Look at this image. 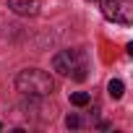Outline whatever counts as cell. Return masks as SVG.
I'll return each instance as SVG.
<instances>
[{"label":"cell","instance_id":"obj_1","mask_svg":"<svg viewBox=\"0 0 133 133\" xmlns=\"http://www.w3.org/2000/svg\"><path fill=\"white\" fill-rule=\"evenodd\" d=\"M16 89L29 97V99H44L55 91V81L47 71H39V68H26L16 76Z\"/></svg>","mask_w":133,"mask_h":133},{"label":"cell","instance_id":"obj_2","mask_svg":"<svg viewBox=\"0 0 133 133\" xmlns=\"http://www.w3.org/2000/svg\"><path fill=\"white\" fill-rule=\"evenodd\" d=\"M52 71L60 76H71L73 81H84L89 63H86V52L81 50H63L52 57Z\"/></svg>","mask_w":133,"mask_h":133},{"label":"cell","instance_id":"obj_3","mask_svg":"<svg viewBox=\"0 0 133 133\" xmlns=\"http://www.w3.org/2000/svg\"><path fill=\"white\" fill-rule=\"evenodd\" d=\"M99 3H102V13L107 21L123 24V26H128L133 21V3L130 0H99Z\"/></svg>","mask_w":133,"mask_h":133},{"label":"cell","instance_id":"obj_4","mask_svg":"<svg viewBox=\"0 0 133 133\" xmlns=\"http://www.w3.org/2000/svg\"><path fill=\"white\" fill-rule=\"evenodd\" d=\"M8 8L18 16H37L39 13V0H8Z\"/></svg>","mask_w":133,"mask_h":133},{"label":"cell","instance_id":"obj_5","mask_svg":"<svg viewBox=\"0 0 133 133\" xmlns=\"http://www.w3.org/2000/svg\"><path fill=\"white\" fill-rule=\"evenodd\" d=\"M123 91H125V84H123L120 78H112V81L107 84V94H110L112 99H120V97H123Z\"/></svg>","mask_w":133,"mask_h":133},{"label":"cell","instance_id":"obj_6","mask_svg":"<svg viewBox=\"0 0 133 133\" xmlns=\"http://www.w3.org/2000/svg\"><path fill=\"white\" fill-rule=\"evenodd\" d=\"M89 99H91V97H89L86 91H76V94H71V104H76V107H86Z\"/></svg>","mask_w":133,"mask_h":133},{"label":"cell","instance_id":"obj_7","mask_svg":"<svg viewBox=\"0 0 133 133\" xmlns=\"http://www.w3.org/2000/svg\"><path fill=\"white\" fill-rule=\"evenodd\" d=\"M65 125H68V128H78L81 125V117L78 115H68V117H65Z\"/></svg>","mask_w":133,"mask_h":133},{"label":"cell","instance_id":"obj_8","mask_svg":"<svg viewBox=\"0 0 133 133\" xmlns=\"http://www.w3.org/2000/svg\"><path fill=\"white\" fill-rule=\"evenodd\" d=\"M0 130H3V125H0Z\"/></svg>","mask_w":133,"mask_h":133}]
</instances>
